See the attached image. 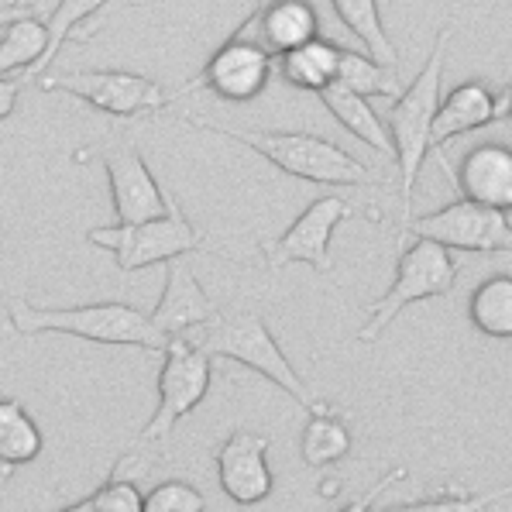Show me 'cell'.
Wrapping results in <instances>:
<instances>
[{
  "mask_svg": "<svg viewBox=\"0 0 512 512\" xmlns=\"http://www.w3.org/2000/svg\"><path fill=\"white\" fill-rule=\"evenodd\" d=\"M7 320L18 334H69L93 344H121V348L162 351L169 337H162L148 313L128 303H90V306H35L21 296L7 299Z\"/></svg>",
  "mask_w": 512,
  "mask_h": 512,
  "instance_id": "6da1fadb",
  "label": "cell"
},
{
  "mask_svg": "<svg viewBox=\"0 0 512 512\" xmlns=\"http://www.w3.org/2000/svg\"><path fill=\"white\" fill-rule=\"evenodd\" d=\"M183 124L241 141V145L255 148L262 159H269L275 169H282L286 176L306 179V183H320V186L375 183L372 169L365 162H358L351 152H344L341 145H334V141L320 135H306V131H238L207 121V117H189V114L183 117Z\"/></svg>",
  "mask_w": 512,
  "mask_h": 512,
  "instance_id": "7a4b0ae2",
  "label": "cell"
},
{
  "mask_svg": "<svg viewBox=\"0 0 512 512\" xmlns=\"http://www.w3.org/2000/svg\"><path fill=\"white\" fill-rule=\"evenodd\" d=\"M454 35V25H447L433 42L430 59L413 76V83L396 97V104L385 110L392 138V159L399 165V193H403V227L413 220V189L420 179L423 159L430 155V128L440 107V80H444V55L447 42Z\"/></svg>",
  "mask_w": 512,
  "mask_h": 512,
  "instance_id": "3957f363",
  "label": "cell"
},
{
  "mask_svg": "<svg viewBox=\"0 0 512 512\" xmlns=\"http://www.w3.org/2000/svg\"><path fill=\"white\" fill-rule=\"evenodd\" d=\"M186 341H193L196 348L207 351L210 358H231V361H238V365L255 368L258 375L275 382L282 392H289L299 406H306V409L317 406V399L306 389L303 375H299L293 368V361L282 354L279 341H275L272 330L265 327V320L258 317V313H251V310L217 313L210 324L196 327Z\"/></svg>",
  "mask_w": 512,
  "mask_h": 512,
  "instance_id": "277c9868",
  "label": "cell"
},
{
  "mask_svg": "<svg viewBox=\"0 0 512 512\" xmlns=\"http://www.w3.org/2000/svg\"><path fill=\"white\" fill-rule=\"evenodd\" d=\"M454 282H458V262L451 258V251L427 238H416L403 255H399L396 279L385 289V296L368 303L365 324L358 330V341L372 344L406 306L423 303V299L447 296L454 289Z\"/></svg>",
  "mask_w": 512,
  "mask_h": 512,
  "instance_id": "5b68a950",
  "label": "cell"
},
{
  "mask_svg": "<svg viewBox=\"0 0 512 512\" xmlns=\"http://www.w3.org/2000/svg\"><path fill=\"white\" fill-rule=\"evenodd\" d=\"M86 241L107 248L117 258V269L121 272H138L148 265L172 262V258H183L189 251H203L200 231L186 220L179 210L176 196L165 193V214L145 224H114V227H93L86 234Z\"/></svg>",
  "mask_w": 512,
  "mask_h": 512,
  "instance_id": "8992f818",
  "label": "cell"
},
{
  "mask_svg": "<svg viewBox=\"0 0 512 512\" xmlns=\"http://www.w3.org/2000/svg\"><path fill=\"white\" fill-rule=\"evenodd\" d=\"M210 382H214V358L186 337H172L159 372V406L141 430V444L162 440L183 416L193 413L207 399Z\"/></svg>",
  "mask_w": 512,
  "mask_h": 512,
  "instance_id": "52a82bcc",
  "label": "cell"
},
{
  "mask_svg": "<svg viewBox=\"0 0 512 512\" xmlns=\"http://www.w3.org/2000/svg\"><path fill=\"white\" fill-rule=\"evenodd\" d=\"M42 90H59L76 100H86L93 110L110 117H145L169 104L165 90L148 76L117 73V69H86V73H45L38 76Z\"/></svg>",
  "mask_w": 512,
  "mask_h": 512,
  "instance_id": "ba28073f",
  "label": "cell"
},
{
  "mask_svg": "<svg viewBox=\"0 0 512 512\" xmlns=\"http://www.w3.org/2000/svg\"><path fill=\"white\" fill-rule=\"evenodd\" d=\"M76 159H100V165L107 169L117 224H145V220L165 214L162 186L155 183L152 169L145 165L131 138H110L90 152H80Z\"/></svg>",
  "mask_w": 512,
  "mask_h": 512,
  "instance_id": "9c48e42d",
  "label": "cell"
},
{
  "mask_svg": "<svg viewBox=\"0 0 512 512\" xmlns=\"http://www.w3.org/2000/svg\"><path fill=\"white\" fill-rule=\"evenodd\" d=\"M403 231L447 251H512V220L506 210H492L471 200L447 203L427 217H413Z\"/></svg>",
  "mask_w": 512,
  "mask_h": 512,
  "instance_id": "30bf717a",
  "label": "cell"
},
{
  "mask_svg": "<svg viewBox=\"0 0 512 512\" xmlns=\"http://www.w3.org/2000/svg\"><path fill=\"white\" fill-rule=\"evenodd\" d=\"M275 59L244 28L234 31L220 49L210 55L203 73L186 90H210L227 104H251L265 93L272 80Z\"/></svg>",
  "mask_w": 512,
  "mask_h": 512,
  "instance_id": "8fae6325",
  "label": "cell"
},
{
  "mask_svg": "<svg viewBox=\"0 0 512 512\" xmlns=\"http://www.w3.org/2000/svg\"><path fill=\"white\" fill-rule=\"evenodd\" d=\"M354 214V207L341 196H320L310 207L299 214L286 231L275 241H262V255L269 258L272 269H282V265H313L317 272H330V234L341 220H348Z\"/></svg>",
  "mask_w": 512,
  "mask_h": 512,
  "instance_id": "7c38bea8",
  "label": "cell"
},
{
  "mask_svg": "<svg viewBox=\"0 0 512 512\" xmlns=\"http://www.w3.org/2000/svg\"><path fill=\"white\" fill-rule=\"evenodd\" d=\"M269 447L272 440L265 433L234 430L217 451V478L224 495L241 509H251L265 502L275 488L269 468Z\"/></svg>",
  "mask_w": 512,
  "mask_h": 512,
  "instance_id": "4fadbf2b",
  "label": "cell"
},
{
  "mask_svg": "<svg viewBox=\"0 0 512 512\" xmlns=\"http://www.w3.org/2000/svg\"><path fill=\"white\" fill-rule=\"evenodd\" d=\"M214 299L203 293V282L196 279L193 269L183 262V258H172L169 262V275H165V289L155 303V310L148 313V320L155 324L162 337H189L196 327L210 324L217 317Z\"/></svg>",
  "mask_w": 512,
  "mask_h": 512,
  "instance_id": "5bb4252c",
  "label": "cell"
},
{
  "mask_svg": "<svg viewBox=\"0 0 512 512\" xmlns=\"http://www.w3.org/2000/svg\"><path fill=\"white\" fill-rule=\"evenodd\" d=\"M509 110L506 93H492L485 83H461L447 93V100L437 107L430 128V152L437 159H444V145H451L454 138L478 131L485 124H492L495 117H502Z\"/></svg>",
  "mask_w": 512,
  "mask_h": 512,
  "instance_id": "9a60e30c",
  "label": "cell"
},
{
  "mask_svg": "<svg viewBox=\"0 0 512 512\" xmlns=\"http://www.w3.org/2000/svg\"><path fill=\"white\" fill-rule=\"evenodd\" d=\"M272 55H286L320 38V18L310 0H262L255 14L241 25Z\"/></svg>",
  "mask_w": 512,
  "mask_h": 512,
  "instance_id": "2e32d148",
  "label": "cell"
},
{
  "mask_svg": "<svg viewBox=\"0 0 512 512\" xmlns=\"http://www.w3.org/2000/svg\"><path fill=\"white\" fill-rule=\"evenodd\" d=\"M461 200L482 203L492 210H512V152L506 145H478L451 172Z\"/></svg>",
  "mask_w": 512,
  "mask_h": 512,
  "instance_id": "e0dca14e",
  "label": "cell"
},
{
  "mask_svg": "<svg viewBox=\"0 0 512 512\" xmlns=\"http://www.w3.org/2000/svg\"><path fill=\"white\" fill-rule=\"evenodd\" d=\"M354 440L351 430L344 423L341 409H334L330 403H317L310 409V420L303 427L299 437V454H303L306 468H330V464L344 461L351 454Z\"/></svg>",
  "mask_w": 512,
  "mask_h": 512,
  "instance_id": "ac0fdd59",
  "label": "cell"
},
{
  "mask_svg": "<svg viewBox=\"0 0 512 512\" xmlns=\"http://www.w3.org/2000/svg\"><path fill=\"white\" fill-rule=\"evenodd\" d=\"M341 49L344 45L327 42V38H313L310 45H299V49L279 55V76L293 83L296 90H327L341 73Z\"/></svg>",
  "mask_w": 512,
  "mask_h": 512,
  "instance_id": "d6986e66",
  "label": "cell"
},
{
  "mask_svg": "<svg viewBox=\"0 0 512 512\" xmlns=\"http://www.w3.org/2000/svg\"><path fill=\"white\" fill-rule=\"evenodd\" d=\"M320 100H324V107L337 117V124L348 128L354 138L365 141L375 152L392 155L389 128H385V121L375 114V107L368 104L365 97H358V93L348 90L344 83H330L327 90H320Z\"/></svg>",
  "mask_w": 512,
  "mask_h": 512,
  "instance_id": "ffe728a7",
  "label": "cell"
},
{
  "mask_svg": "<svg viewBox=\"0 0 512 512\" xmlns=\"http://www.w3.org/2000/svg\"><path fill=\"white\" fill-rule=\"evenodd\" d=\"M468 320L492 341H512V275H492L468 299Z\"/></svg>",
  "mask_w": 512,
  "mask_h": 512,
  "instance_id": "44dd1931",
  "label": "cell"
},
{
  "mask_svg": "<svg viewBox=\"0 0 512 512\" xmlns=\"http://www.w3.org/2000/svg\"><path fill=\"white\" fill-rule=\"evenodd\" d=\"M330 7H334V14L341 18V25L348 28L361 45H365L368 55H372L375 62L396 69L399 55H396V45H392V38L385 35L378 0H330Z\"/></svg>",
  "mask_w": 512,
  "mask_h": 512,
  "instance_id": "7402d4cb",
  "label": "cell"
},
{
  "mask_svg": "<svg viewBox=\"0 0 512 512\" xmlns=\"http://www.w3.org/2000/svg\"><path fill=\"white\" fill-rule=\"evenodd\" d=\"M45 440L38 423L28 416V409L18 399H0V464L21 468L42 454Z\"/></svg>",
  "mask_w": 512,
  "mask_h": 512,
  "instance_id": "603a6c76",
  "label": "cell"
},
{
  "mask_svg": "<svg viewBox=\"0 0 512 512\" xmlns=\"http://www.w3.org/2000/svg\"><path fill=\"white\" fill-rule=\"evenodd\" d=\"M49 49V28L38 18H21L0 35V76L14 69H35Z\"/></svg>",
  "mask_w": 512,
  "mask_h": 512,
  "instance_id": "cb8c5ba5",
  "label": "cell"
},
{
  "mask_svg": "<svg viewBox=\"0 0 512 512\" xmlns=\"http://www.w3.org/2000/svg\"><path fill=\"white\" fill-rule=\"evenodd\" d=\"M337 83H344L358 97H399V80L396 69L375 62L372 55H358L351 49H341V73Z\"/></svg>",
  "mask_w": 512,
  "mask_h": 512,
  "instance_id": "d4e9b609",
  "label": "cell"
},
{
  "mask_svg": "<svg viewBox=\"0 0 512 512\" xmlns=\"http://www.w3.org/2000/svg\"><path fill=\"white\" fill-rule=\"evenodd\" d=\"M104 4H107V0H59V4H55V11L49 14V21H45V28H49V49H45L42 62L31 69V76L49 73V66H52L55 52L62 49V42H66V38L73 35V31L80 28L86 18H93V14H97Z\"/></svg>",
  "mask_w": 512,
  "mask_h": 512,
  "instance_id": "484cf974",
  "label": "cell"
},
{
  "mask_svg": "<svg viewBox=\"0 0 512 512\" xmlns=\"http://www.w3.org/2000/svg\"><path fill=\"white\" fill-rule=\"evenodd\" d=\"M512 495V485H502L495 492H482V495H468L461 492L458 485H444L440 495H430V499L409 502V506H392V509H378V512H488L499 502H506Z\"/></svg>",
  "mask_w": 512,
  "mask_h": 512,
  "instance_id": "4316f807",
  "label": "cell"
},
{
  "mask_svg": "<svg viewBox=\"0 0 512 512\" xmlns=\"http://www.w3.org/2000/svg\"><path fill=\"white\" fill-rule=\"evenodd\" d=\"M141 512H207V499H203L200 488L189 482H162L145 495V509Z\"/></svg>",
  "mask_w": 512,
  "mask_h": 512,
  "instance_id": "83f0119b",
  "label": "cell"
},
{
  "mask_svg": "<svg viewBox=\"0 0 512 512\" xmlns=\"http://www.w3.org/2000/svg\"><path fill=\"white\" fill-rule=\"evenodd\" d=\"M90 506L93 512H141L145 509V495L131 478H107L90 495Z\"/></svg>",
  "mask_w": 512,
  "mask_h": 512,
  "instance_id": "f1b7e54d",
  "label": "cell"
},
{
  "mask_svg": "<svg viewBox=\"0 0 512 512\" xmlns=\"http://www.w3.org/2000/svg\"><path fill=\"white\" fill-rule=\"evenodd\" d=\"M403 478H406V468H392L389 475H385V478H378V482H375L372 488H368V492H361L358 499H351L348 506H344V509H337V512H372V506L378 502V495H382L385 488H392L396 482H403Z\"/></svg>",
  "mask_w": 512,
  "mask_h": 512,
  "instance_id": "f546056e",
  "label": "cell"
},
{
  "mask_svg": "<svg viewBox=\"0 0 512 512\" xmlns=\"http://www.w3.org/2000/svg\"><path fill=\"white\" fill-rule=\"evenodd\" d=\"M21 93V80H11V76H0V121L14 114V104H18Z\"/></svg>",
  "mask_w": 512,
  "mask_h": 512,
  "instance_id": "4dcf8cb0",
  "label": "cell"
},
{
  "mask_svg": "<svg viewBox=\"0 0 512 512\" xmlns=\"http://www.w3.org/2000/svg\"><path fill=\"white\" fill-rule=\"evenodd\" d=\"M31 7L25 4H18V7H0V31H4L7 25H14V21H21V18H31Z\"/></svg>",
  "mask_w": 512,
  "mask_h": 512,
  "instance_id": "1f68e13d",
  "label": "cell"
},
{
  "mask_svg": "<svg viewBox=\"0 0 512 512\" xmlns=\"http://www.w3.org/2000/svg\"><path fill=\"white\" fill-rule=\"evenodd\" d=\"M59 512H93V506H90V499H83V502H73V506H66Z\"/></svg>",
  "mask_w": 512,
  "mask_h": 512,
  "instance_id": "d6a6232c",
  "label": "cell"
},
{
  "mask_svg": "<svg viewBox=\"0 0 512 512\" xmlns=\"http://www.w3.org/2000/svg\"><path fill=\"white\" fill-rule=\"evenodd\" d=\"M0 471H4V464H0Z\"/></svg>",
  "mask_w": 512,
  "mask_h": 512,
  "instance_id": "836d02e7",
  "label": "cell"
},
{
  "mask_svg": "<svg viewBox=\"0 0 512 512\" xmlns=\"http://www.w3.org/2000/svg\"><path fill=\"white\" fill-rule=\"evenodd\" d=\"M135 4H141V0H135Z\"/></svg>",
  "mask_w": 512,
  "mask_h": 512,
  "instance_id": "e575fe53",
  "label": "cell"
}]
</instances>
